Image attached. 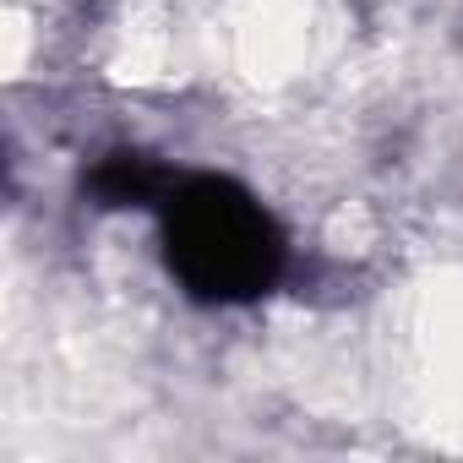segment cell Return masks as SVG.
Wrapping results in <instances>:
<instances>
[{"instance_id":"cell-1","label":"cell","mask_w":463,"mask_h":463,"mask_svg":"<svg viewBox=\"0 0 463 463\" xmlns=\"http://www.w3.org/2000/svg\"><path fill=\"white\" fill-rule=\"evenodd\" d=\"M164 262L191 300L246 306L284 273V229L257 191L223 175H180L164 196Z\"/></svg>"},{"instance_id":"cell-2","label":"cell","mask_w":463,"mask_h":463,"mask_svg":"<svg viewBox=\"0 0 463 463\" xmlns=\"http://www.w3.org/2000/svg\"><path fill=\"white\" fill-rule=\"evenodd\" d=\"M175 180L180 175H169L147 153H109L104 164H93L88 191H93L99 207H164Z\"/></svg>"}]
</instances>
